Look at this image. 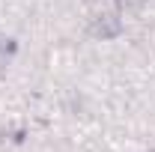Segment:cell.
<instances>
[{
    "label": "cell",
    "instance_id": "cell-1",
    "mask_svg": "<svg viewBox=\"0 0 155 152\" xmlns=\"http://www.w3.org/2000/svg\"><path fill=\"white\" fill-rule=\"evenodd\" d=\"M90 21L101 36L114 33L119 27V0H90Z\"/></svg>",
    "mask_w": 155,
    "mask_h": 152
},
{
    "label": "cell",
    "instance_id": "cell-2",
    "mask_svg": "<svg viewBox=\"0 0 155 152\" xmlns=\"http://www.w3.org/2000/svg\"><path fill=\"white\" fill-rule=\"evenodd\" d=\"M0 69H3V54H0Z\"/></svg>",
    "mask_w": 155,
    "mask_h": 152
}]
</instances>
